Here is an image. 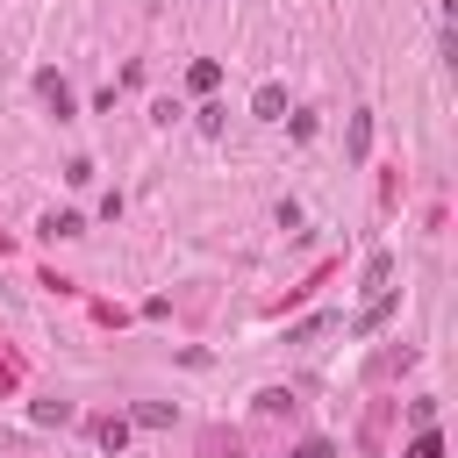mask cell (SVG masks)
I'll use <instances>...</instances> for the list:
<instances>
[{
	"label": "cell",
	"instance_id": "cell-5",
	"mask_svg": "<svg viewBox=\"0 0 458 458\" xmlns=\"http://www.w3.org/2000/svg\"><path fill=\"white\" fill-rule=\"evenodd\" d=\"M408 458H437V437H429V429H422V437H415V444H408Z\"/></svg>",
	"mask_w": 458,
	"mask_h": 458
},
{
	"label": "cell",
	"instance_id": "cell-2",
	"mask_svg": "<svg viewBox=\"0 0 458 458\" xmlns=\"http://www.w3.org/2000/svg\"><path fill=\"white\" fill-rule=\"evenodd\" d=\"M93 437H100V451H122V444H129V422H122V415H100Z\"/></svg>",
	"mask_w": 458,
	"mask_h": 458
},
{
	"label": "cell",
	"instance_id": "cell-4",
	"mask_svg": "<svg viewBox=\"0 0 458 458\" xmlns=\"http://www.w3.org/2000/svg\"><path fill=\"white\" fill-rule=\"evenodd\" d=\"M43 229H50V236H86V222H79V215H50Z\"/></svg>",
	"mask_w": 458,
	"mask_h": 458
},
{
	"label": "cell",
	"instance_id": "cell-3",
	"mask_svg": "<svg viewBox=\"0 0 458 458\" xmlns=\"http://www.w3.org/2000/svg\"><path fill=\"white\" fill-rule=\"evenodd\" d=\"M279 107H286V93H279V86H258V114H265V122H279Z\"/></svg>",
	"mask_w": 458,
	"mask_h": 458
},
{
	"label": "cell",
	"instance_id": "cell-1",
	"mask_svg": "<svg viewBox=\"0 0 458 458\" xmlns=\"http://www.w3.org/2000/svg\"><path fill=\"white\" fill-rule=\"evenodd\" d=\"M36 93L50 100V114H57V122H72V86H64L57 72H36Z\"/></svg>",
	"mask_w": 458,
	"mask_h": 458
}]
</instances>
